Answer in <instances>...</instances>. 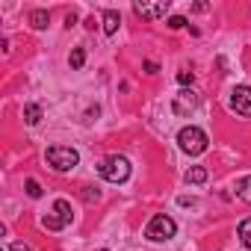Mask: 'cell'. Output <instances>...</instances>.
I'll return each instance as SVG.
<instances>
[{"mask_svg": "<svg viewBox=\"0 0 251 251\" xmlns=\"http://www.w3.org/2000/svg\"><path fill=\"white\" fill-rule=\"evenodd\" d=\"M204 180H207V169L192 166V169L186 172V183H204Z\"/></svg>", "mask_w": 251, "mask_h": 251, "instance_id": "5bb4252c", "label": "cell"}, {"mask_svg": "<svg viewBox=\"0 0 251 251\" xmlns=\"http://www.w3.org/2000/svg\"><path fill=\"white\" fill-rule=\"evenodd\" d=\"M198 103H201L198 92H192V89H183V92H177V95H175V103H172V109H175L177 115H189V112H192Z\"/></svg>", "mask_w": 251, "mask_h": 251, "instance_id": "ba28073f", "label": "cell"}, {"mask_svg": "<svg viewBox=\"0 0 251 251\" xmlns=\"http://www.w3.org/2000/svg\"><path fill=\"white\" fill-rule=\"evenodd\" d=\"M118 24H121V15H118L115 9H106V12H103V33H106V36H115V33H118Z\"/></svg>", "mask_w": 251, "mask_h": 251, "instance_id": "9c48e42d", "label": "cell"}, {"mask_svg": "<svg viewBox=\"0 0 251 251\" xmlns=\"http://www.w3.org/2000/svg\"><path fill=\"white\" fill-rule=\"evenodd\" d=\"M98 172H100V177L109 180V183H124V180L130 177V163H127V157L109 154V157L98 166Z\"/></svg>", "mask_w": 251, "mask_h": 251, "instance_id": "6da1fadb", "label": "cell"}, {"mask_svg": "<svg viewBox=\"0 0 251 251\" xmlns=\"http://www.w3.org/2000/svg\"><path fill=\"white\" fill-rule=\"evenodd\" d=\"M145 71L148 74H157V62H145Z\"/></svg>", "mask_w": 251, "mask_h": 251, "instance_id": "ffe728a7", "label": "cell"}, {"mask_svg": "<svg viewBox=\"0 0 251 251\" xmlns=\"http://www.w3.org/2000/svg\"><path fill=\"white\" fill-rule=\"evenodd\" d=\"M71 216H74V213H71V204H68L65 198H56V201H53V213H48V216L42 219V225H45L48 230H62V227L71 222Z\"/></svg>", "mask_w": 251, "mask_h": 251, "instance_id": "5b68a950", "label": "cell"}, {"mask_svg": "<svg viewBox=\"0 0 251 251\" xmlns=\"http://www.w3.org/2000/svg\"><path fill=\"white\" fill-rule=\"evenodd\" d=\"M169 27L172 30H180V27H186V18L183 15H175V18H169Z\"/></svg>", "mask_w": 251, "mask_h": 251, "instance_id": "e0dca14e", "label": "cell"}, {"mask_svg": "<svg viewBox=\"0 0 251 251\" xmlns=\"http://www.w3.org/2000/svg\"><path fill=\"white\" fill-rule=\"evenodd\" d=\"M230 109L239 112V115H251V86H236L230 92Z\"/></svg>", "mask_w": 251, "mask_h": 251, "instance_id": "8992f818", "label": "cell"}, {"mask_svg": "<svg viewBox=\"0 0 251 251\" xmlns=\"http://www.w3.org/2000/svg\"><path fill=\"white\" fill-rule=\"evenodd\" d=\"M98 251H106V248H98Z\"/></svg>", "mask_w": 251, "mask_h": 251, "instance_id": "44dd1931", "label": "cell"}, {"mask_svg": "<svg viewBox=\"0 0 251 251\" xmlns=\"http://www.w3.org/2000/svg\"><path fill=\"white\" fill-rule=\"evenodd\" d=\"M236 233H239V242H242L245 248H251V216H248V219H242V225H239V230H236Z\"/></svg>", "mask_w": 251, "mask_h": 251, "instance_id": "4fadbf2b", "label": "cell"}, {"mask_svg": "<svg viewBox=\"0 0 251 251\" xmlns=\"http://www.w3.org/2000/svg\"><path fill=\"white\" fill-rule=\"evenodd\" d=\"M68 62H71V68H83V62H86V50H83V48H74Z\"/></svg>", "mask_w": 251, "mask_h": 251, "instance_id": "9a60e30c", "label": "cell"}, {"mask_svg": "<svg viewBox=\"0 0 251 251\" xmlns=\"http://www.w3.org/2000/svg\"><path fill=\"white\" fill-rule=\"evenodd\" d=\"M177 145H180V151L183 154H189V157H198V154H204L207 151V133L201 130V127H183L180 133H177Z\"/></svg>", "mask_w": 251, "mask_h": 251, "instance_id": "7a4b0ae2", "label": "cell"}, {"mask_svg": "<svg viewBox=\"0 0 251 251\" xmlns=\"http://www.w3.org/2000/svg\"><path fill=\"white\" fill-rule=\"evenodd\" d=\"M48 163L56 169V172H71L77 163H80V154L74 148H65V145H50L48 148Z\"/></svg>", "mask_w": 251, "mask_h": 251, "instance_id": "277c9868", "label": "cell"}, {"mask_svg": "<svg viewBox=\"0 0 251 251\" xmlns=\"http://www.w3.org/2000/svg\"><path fill=\"white\" fill-rule=\"evenodd\" d=\"M133 12L145 21H160L169 12V0H160V3H133Z\"/></svg>", "mask_w": 251, "mask_h": 251, "instance_id": "52a82bcc", "label": "cell"}, {"mask_svg": "<svg viewBox=\"0 0 251 251\" xmlns=\"http://www.w3.org/2000/svg\"><path fill=\"white\" fill-rule=\"evenodd\" d=\"M9 251H33V245H27V242H12Z\"/></svg>", "mask_w": 251, "mask_h": 251, "instance_id": "d6986e66", "label": "cell"}, {"mask_svg": "<svg viewBox=\"0 0 251 251\" xmlns=\"http://www.w3.org/2000/svg\"><path fill=\"white\" fill-rule=\"evenodd\" d=\"M175 233H177V225H175V219L166 216V213H157V216L148 222V227H145V236H148L151 242H166V239H172Z\"/></svg>", "mask_w": 251, "mask_h": 251, "instance_id": "3957f363", "label": "cell"}, {"mask_svg": "<svg viewBox=\"0 0 251 251\" xmlns=\"http://www.w3.org/2000/svg\"><path fill=\"white\" fill-rule=\"evenodd\" d=\"M236 198H242L245 204H251V175L236 180Z\"/></svg>", "mask_w": 251, "mask_h": 251, "instance_id": "30bf717a", "label": "cell"}, {"mask_svg": "<svg viewBox=\"0 0 251 251\" xmlns=\"http://www.w3.org/2000/svg\"><path fill=\"white\" fill-rule=\"evenodd\" d=\"M177 83L180 86H189L192 83V71H177Z\"/></svg>", "mask_w": 251, "mask_h": 251, "instance_id": "ac0fdd59", "label": "cell"}, {"mask_svg": "<svg viewBox=\"0 0 251 251\" xmlns=\"http://www.w3.org/2000/svg\"><path fill=\"white\" fill-rule=\"evenodd\" d=\"M24 121L27 124H39L42 121V106L39 103H27L24 106Z\"/></svg>", "mask_w": 251, "mask_h": 251, "instance_id": "7c38bea8", "label": "cell"}, {"mask_svg": "<svg viewBox=\"0 0 251 251\" xmlns=\"http://www.w3.org/2000/svg\"><path fill=\"white\" fill-rule=\"evenodd\" d=\"M27 195H30V198H42V186H39V180H33V177L27 180Z\"/></svg>", "mask_w": 251, "mask_h": 251, "instance_id": "2e32d148", "label": "cell"}, {"mask_svg": "<svg viewBox=\"0 0 251 251\" xmlns=\"http://www.w3.org/2000/svg\"><path fill=\"white\" fill-rule=\"evenodd\" d=\"M48 21H50V15H48L45 9L30 12V24H33V30H45V27H48Z\"/></svg>", "mask_w": 251, "mask_h": 251, "instance_id": "8fae6325", "label": "cell"}]
</instances>
